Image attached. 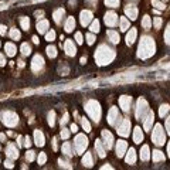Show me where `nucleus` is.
<instances>
[{
  "instance_id": "1",
  "label": "nucleus",
  "mask_w": 170,
  "mask_h": 170,
  "mask_svg": "<svg viewBox=\"0 0 170 170\" xmlns=\"http://www.w3.org/2000/svg\"><path fill=\"white\" fill-rule=\"evenodd\" d=\"M1 122L9 128H13L17 125L19 122V116L13 112V111H4L1 112Z\"/></svg>"
},
{
  "instance_id": "2",
  "label": "nucleus",
  "mask_w": 170,
  "mask_h": 170,
  "mask_svg": "<svg viewBox=\"0 0 170 170\" xmlns=\"http://www.w3.org/2000/svg\"><path fill=\"white\" fill-rule=\"evenodd\" d=\"M86 111H88V114H89L91 116L94 118L95 122L99 121V116H101V108H99V105H98L96 102L91 101V102L86 105Z\"/></svg>"
},
{
  "instance_id": "3",
  "label": "nucleus",
  "mask_w": 170,
  "mask_h": 170,
  "mask_svg": "<svg viewBox=\"0 0 170 170\" xmlns=\"http://www.w3.org/2000/svg\"><path fill=\"white\" fill-rule=\"evenodd\" d=\"M88 146V139L85 138L84 135H78L77 139H75V148H77V152H82L85 148Z\"/></svg>"
},
{
  "instance_id": "4",
  "label": "nucleus",
  "mask_w": 170,
  "mask_h": 170,
  "mask_svg": "<svg viewBox=\"0 0 170 170\" xmlns=\"http://www.w3.org/2000/svg\"><path fill=\"white\" fill-rule=\"evenodd\" d=\"M6 156L10 157V159H13V160L19 157V150H17V148H16L14 143H9V145H7V148H6Z\"/></svg>"
},
{
  "instance_id": "5",
  "label": "nucleus",
  "mask_w": 170,
  "mask_h": 170,
  "mask_svg": "<svg viewBox=\"0 0 170 170\" xmlns=\"http://www.w3.org/2000/svg\"><path fill=\"white\" fill-rule=\"evenodd\" d=\"M129 126H130V123H129L128 119L122 121V123H119V126H118V133H121L122 136H128L129 135V132H128Z\"/></svg>"
},
{
  "instance_id": "6",
  "label": "nucleus",
  "mask_w": 170,
  "mask_h": 170,
  "mask_svg": "<svg viewBox=\"0 0 170 170\" xmlns=\"http://www.w3.org/2000/svg\"><path fill=\"white\" fill-rule=\"evenodd\" d=\"M105 23H106V26H111V27H114L115 24L118 23V17H116V14L114 13V11H109L108 14L105 16Z\"/></svg>"
},
{
  "instance_id": "7",
  "label": "nucleus",
  "mask_w": 170,
  "mask_h": 170,
  "mask_svg": "<svg viewBox=\"0 0 170 170\" xmlns=\"http://www.w3.org/2000/svg\"><path fill=\"white\" fill-rule=\"evenodd\" d=\"M4 51H6V55H9V57H14V55H16V51H17V48H16V45H14L13 42H6V44H4Z\"/></svg>"
},
{
  "instance_id": "8",
  "label": "nucleus",
  "mask_w": 170,
  "mask_h": 170,
  "mask_svg": "<svg viewBox=\"0 0 170 170\" xmlns=\"http://www.w3.org/2000/svg\"><path fill=\"white\" fill-rule=\"evenodd\" d=\"M42 65H44V60H42V57L41 55H36V57L33 58V64H31L33 71H37V70H38V67L41 68Z\"/></svg>"
},
{
  "instance_id": "9",
  "label": "nucleus",
  "mask_w": 170,
  "mask_h": 170,
  "mask_svg": "<svg viewBox=\"0 0 170 170\" xmlns=\"http://www.w3.org/2000/svg\"><path fill=\"white\" fill-rule=\"evenodd\" d=\"M64 47H65V51H67V54H68V55H75V53H77V48H75L74 42L71 41V40H67V41H65V44H64Z\"/></svg>"
},
{
  "instance_id": "10",
  "label": "nucleus",
  "mask_w": 170,
  "mask_h": 170,
  "mask_svg": "<svg viewBox=\"0 0 170 170\" xmlns=\"http://www.w3.org/2000/svg\"><path fill=\"white\" fill-rule=\"evenodd\" d=\"M102 139H104V143H105V146L108 149L112 146V142H114V138H112V135L108 132V130H104L102 132Z\"/></svg>"
},
{
  "instance_id": "11",
  "label": "nucleus",
  "mask_w": 170,
  "mask_h": 170,
  "mask_svg": "<svg viewBox=\"0 0 170 170\" xmlns=\"http://www.w3.org/2000/svg\"><path fill=\"white\" fill-rule=\"evenodd\" d=\"M91 20H92L91 11H82V13H81V24H82V26H88Z\"/></svg>"
},
{
  "instance_id": "12",
  "label": "nucleus",
  "mask_w": 170,
  "mask_h": 170,
  "mask_svg": "<svg viewBox=\"0 0 170 170\" xmlns=\"http://www.w3.org/2000/svg\"><path fill=\"white\" fill-rule=\"evenodd\" d=\"M125 150H126V142L125 140H119L116 143V153L118 156L121 157V156H123L125 155Z\"/></svg>"
},
{
  "instance_id": "13",
  "label": "nucleus",
  "mask_w": 170,
  "mask_h": 170,
  "mask_svg": "<svg viewBox=\"0 0 170 170\" xmlns=\"http://www.w3.org/2000/svg\"><path fill=\"white\" fill-rule=\"evenodd\" d=\"M130 101H132L130 96H122V98L119 99V104H121V106H122L123 111H129V104H130Z\"/></svg>"
},
{
  "instance_id": "14",
  "label": "nucleus",
  "mask_w": 170,
  "mask_h": 170,
  "mask_svg": "<svg viewBox=\"0 0 170 170\" xmlns=\"http://www.w3.org/2000/svg\"><path fill=\"white\" fill-rule=\"evenodd\" d=\"M34 140H36V145L37 146H44V135H42L40 130H36L34 132Z\"/></svg>"
},
{
  "instance_id": "15",
  "label": "nucleus",
  "mask_w": 170,
  "mask_h": 170,
  "mask_svg": "<svg viewBox=\"0 0 170 170\" xmlns=\"http://www.w3.org/2000/svg\"><path fill=\"white\" fill-rule=\"evenodd\" d=\"M108 118H109V123H111V125H114V123H115V121H116V118H118L116 108H112V109L109 111V115H108Z\"/></svg>"
},
{
  "instance_id": "16",
  "label": "nucleus",
  "mask_w": 170,
  "mask_h": 170,
  "mask_svg": "<svg viewBox=\"0 0 170 170\" xmlns=\"http://www.w3.org/2000/svg\"><path fill=\"white\" fill-rule=\"evenodd\" d=\"M47 27H48V21L47 20H41L37 23V30L40 33H45L47 31Z\"/></svg>"
},
{
  "instance_id": "17",
  "label": "nucleus",
  "mask_w": 170,
  "mask_h": 170,
  "mask_svg": "<svg viewBox=\"0 0 170 170\" xmlns=\"http://www.w3.org/2000/svg\"><path fill=\"white\" fill-rule=\"evenodd\" d=\"M135 38H136V30H135V29H132L130 33H128V36H126V42L130 45V44H133Z\"/></svg>"
},
{
  "instance_id": "18",
  "label": "nucleus",
  "mask_w": 170,
  "mask_h": 170,
  "mask_svg": "<svg viewBox=\"0 0 170 170\" xmlns=\"http://www.w3.org/2000/svg\"><path fill=\"white\" fill-rule=\"evenodd\" d=\"M75 27V20L74 17H70L68 20H67V23H65V31H72V29Z\"/></svg>"
},
{
  "instance_id": "19",
  "label": "nucleus",
  "mask_w": 170,
  "mask_h": 170,
  "mask_svg": "<svg viewBox=\"0 0 170 170\" xmlns=\"http://www.w3.org/2000/svg\"><path fill=\"white\" fill-rule=\"evenodd\" d=\"M133 139H135V142H136V143H140V142L143 140V133H142V130H140L139 128H136V129H135Z\"/></svg>"
},
{
  "instance_id": "20",
  "label": "nucleus",
  "mask_w": 170,
  "mask_h": 170,
  "mask_svg": "<svg viewBox=\"0 0 170 170\" xmlns=\"http://www.w3.org/2000/svg\"><path fill=\"white\" fill-rule=\"evenodd\" d=\"M108 37L111 38V41L115 42V44L119 42V34H118L116 31H114V30H109V31H108Z\"/></svg>"
},
{
  "instance_id": "21",
  "label": "nucleus",
  "mask_w": 170,
  "mask_h": 170,
  "mask_svg": "<svg viewBox=\"0 0 170 170\" xmlns=\"http://www.w3.org/2000/svg\"><path fill=\"white\" fill-rule=\"evenodd\" d=\"M95 149H96V152H98V155H99V157L105 156V150H104L102 145H101V140H96L95 142Z\"/></svg>"
},
{
  "instance_id": "22",
  "label": "nucleus",
  "mask_w": 170,
  "mask_h": 170,
  "mask_svg": "<svg viewBox=\"0 0 170 170\" xmlns=\"http://www.w3.org/2000/svg\"><path fill=\"white\" fill-rule=\"evenodd\" d=\"M20 50H21V54H23V55H29V54L31 53V47L29 45V42H23Z\"/></svg>"
},
{
  "instance_id": "23",
  "label": "nucleus",
  "mask_w": 170,
  "mask_h": 170,
  "mask_svg": "<svg viewBox=\"0 0 170 170\" xmlns=\"http://www.w3.org/2000/svg\"><path fill=\"white\" fill-rule=\"evenodd\" d=\"M9 36H10L11 40H20V37H21L20 31H19L17 29H11L10 33H9Z\"/></svg>"
},
{
  "instance_id": "24",
  "label": "nucleus",
  "mask_w": 170,
  "mask_h": 170,
  "mask_svg": "<svg viewBox=\"0 0 170 170\" xmlns=\"http://www.w3.org/2000/svg\"><path fill=\"white\" fill-rule=\"evenodd\" d=\"M20 24H21V29L23 30H29L30 29V20H29V17H21Z\"/></svg>"
},
{
  "instance_id": "25",
  "label": "nucleus",
  "mask_w": 170,
  "mask_h": 170,
  "mask_svg": "<svg viewBox=\"0 0 170 170\" xmlns=\"http://www.w3.org/2000/svg\"><path fill=\"white\" fill-rule=\"evenodd\" d=\"M135 159H136V157H135V150H133V149H130V150L128 152L126 162L128 163H130V164H133V163H135Z\"/></svg>"
},
{
  "instance_id": "26",
  "label": "nucleus",
  "mask_w": 170,
  "mask_h": 170,
  "mask_svg": "<svg viewBox=\"0 0 170 170\" xmlns=\"http://www.w3.org/2000/svg\"><path fill=\"white\" fill-rule=\"evenodd\" d=\"M82 163H84V166H88V167H91V166H92V157H91V155H89V153H86V155L84 156Z\"/></svg>"
},
{
  "instance_id": "27",
  "label": "nucleus",
  "mask_w": 170,
  "mask_h": 170,
  "mask_svg": "<svg viewBox=\"0 0 170 170\" xmlns=\"http://www.w3.org/2000/svg\"><path fill=\"white\" fill-rule=\"evenodd\" d=\"M125 11H126V14L130 16V19H132V20H133V19H136V9H135L133 6H132V7H126Z\"/></svg>"
},
{
  "instance_id": "28",
  "label": "nucleus",
  "mask_w": 170,
  "mask_h": 170,
  "mask_svg": "<svg viewBox=\"0 0 170 170\" xmlns=\"http://www.w3.org/2000/svg\"><path fill=\"white\" fill-rule=\"evenodd\" d=\"M140 157L143 160L149 159V148L148 146H143V148H142V150H140Z\"/></svg>"
},
{
  "instance_id": "29",
  "label": "nucleus",
  "mask_w": 170,
  "mask_h": 170,
  "mask_svg": "<svg viewBox=\"0 0 170 170\" xmlns=\"http://www.w3.org/2000/svg\"><path fill=\"white\" fill-rule=\"evenodd\" d=\"M64 16V10L63 9H60V10H57L54 13V20L57 21V23H61V17Z\"/></svg>"
},
{
  "instance_id": "30",
  "label": "nucleus",
  "mask_w": 170,
  "mask_h": 170,
  "mask_svg": "<svg viewBox=\"0 0 170 170\" xmlns=\"http://www.w3.org/2000/svg\"><path fill=\"white\" fill-rule=\"evenodd\" d=\"M63 153L68 155V156H71V155H72V152H71V145H70L68 142L63 145Z\"/></svg>"
},
{
  "instance_id": "31",
  "label": "nucleus",
  "mask_w": 170,
  "mask_h": 170,
  "mask_svg": "<svg viewBox=\"0 0 170 170\" xmlns=\"http://www.w3.org/2000/svg\"><path fill=\"white\" fill-rule=\"evenodd\" d=\"M128 27H129V21H128L125 17H122V19H121V30H122V31H125Z\"/></svg>"
},
{
  "instance_id": "32",
  "label": "nucleus",
  "mask_w": 170,
  "mask_h": 170,
  "mask_svg": "<svg viewBox=\"0 0 170 170\" xmlns=\"http://www.w3.org/2000/svg\"><path fill=\"white\" fill-rule=\"evenodd\" d=\"M91 31H94V33L99 31V21H98V20L92 21V24H91Z\"/></svg>"
},
{
  "instance_id": "33",
  "label": "nucleus",
  "mask_w": 170,
  "mask_h": 170,
  "mask_svg": "<svg viewBox=\"0 0 170 170\" xmlns=\"http://www.w3.org/2000/svg\"><path fill=\"white\" fill-rule=\"evenodd\" d=\"M47 54H48V57H50V58H54V57L57 55V50H55V47H48V48H47Z\"/></svg>"
},
{
  "instance_id": "34",
  "label": "nucleus",
  "mask_w": 170,
  "mask_h": 170,
  "mask_svg": "<svg viewBox=\"0 0 170 170\" xmlns=\"http://www.w3.org/2000/svg\"><path fill=\"white\" fill-rule=\"evenodd\" d=\"M54 122H55V112L51 111L48 114V123H50V126H54Z\"/></svg>"
},
{
  "instance_id": "35",
  "label": "nucleus",
  "mask_w": 170,
  "mask_h": 170,
  "mask_svg": "<svg viewBox=\"0 0 170 170\" xmlns=\"http://www.w3.org/2000/svg\"><path fill=\"white\" fill-rule=\"evenodd\" d=\"M105 3L109 6V7H118L119 0H105Z\"/></svg>"
},
{
  "instance_id": "36",
  "label": "nucleus",
  "mask_w": 170,
  "mask_h": 170,
  "mask_svg": "<svg viewBox=\"0 0 170 170\" xmlns=\"http://www.w3.org/2000/svg\"><path fill=\"white\" fill-rule=\"evenodd\" d=\"M54 38H55V31H51L50 33H47V36H45V40L47 41H54Z\"/></svg>"
},
{
  "instance_id": "37",
  "label": "nucleus",
  "mask_w": 170,
  "mask_h": 170,
  "mask_svg": "<svg viewBox=\"0 0 170 170\" xmlns=\"http://www.w3.org/2000/svg\"><path fill=\"white\" fill-rule=\"evenodd\" d=\"M82 128L85 129V132H89V130H91V125H89V122H88L85 118L82 119Z\"/></svg>"
},
{
  "instance_id": "38",
  "label": "nucleus",
  "mask_w": 170,
  "mask_h": 170,
  "mask_svg": "<svg viewBox=\"0 0 170 170\" xmlns=\"http://www.w3.org/2000/svg\"><path fill=\"white\" fill-rule=\"evenodd\" d=\"M45 159H47V156H45V153H40V156H38V164H44L45 163Z\"/></svg>"
},
{
  "instance_id": "39",
  "label": "nucleus",
  "mask_w": 170,
  "mask_h": 170,
  "mask_svg": "<svg viewBox=\"0 0 170 170\" xmlns=\"http://www.w3.org/2000/svg\"><path fill=\"white\" fill-rule=\"evenodd\" d=\"M4 166H6L7 169H13V166H14V164H13V159H10V157H9V159L4 162Z\"/></svg>"
},
{
  "instance_id": "40",
  "label": "nucleus",
  "mask_w": 170,
  "mask_h": 170,
  "mask_svg": "<svg viewBox=\"0 0 170 170\" xmlns=\"http://www.w3.org/2000/svg\"><path fill=\"white\" fill-rule=\"evenodd\" d=\"M26 159L29 160V162H33V160H34V152H31V150H30V152H27Z\"/></svg>"
},
{
  "instance_id": "41",
  "label": "nucleus",
  "mask_w": 170,
  "mask_h": 170,
  "mask_svg": "<svg viewBox=\"0 0 170 170\" xmlns=\"http://www.w3.org/2000/svg\"><path fill=\"white\" fill-rule=\"evenodd\" d=\"M86 41H88V44H94V41H95V37H94L92 34H86Z\"/></svg>"
},
{
  "instance_id": "42",
  "label": "nucleus",
  "mask_w": 170,
  "mask_h": 170,
  "mask_svg": "<svg viewBox=\"0 0 170 170\" xmlns=\"http://www.w3.org/2000/svg\"><path fill=\"white\" fill-rule=\"evenodd\" d=\"M68 136H70V132H68V129H63V130H61V138L67 139Z\"/></svg>"
},
{
  "instance_id": "43",
  "label": "nucleus",
  "mask_w": 170,
  "mask_h": 170,
  "mask_svg": "<svg viewBox=\"0 0 170 170\" xmlns=\"http://www.w3.org/2000/svg\"><path fill=\"white\" fill-rule=\"evenodd\" d=\"M6 65V58H4V54L0 53V67H4Z\"/></svg>"
},
{
  "instance_id": "44",
  "label": "nucleus",
  "mask_w": 170,
  "mask_h": 170,
  "mask_svg": "<svg viewBox=\"0 0 170 170\" xmlns=\"http://www.w3.org/2000/svg\"><path fill=\"white\" fill-rule=\"evenodd\" d=\"M75 38H77V42H78V44L82 42V36H81V33H77V34H75Z\"/></svg>"
},
{
  "instance_id": "45",
  "label": "nucleus",
  "mask_w": 170,
  "mask_h": 170,
  "mask_svg": "<svg viewBox=\"0 0 170 170\" xmlns=\"http://www.w3.org/2000/svg\"><path fill=\"white\" fill-rule=\"evenodd\" d=\"M24 140H26V142H24V146H26V148H29V146L31 145V140H30V138H29V136H26V139H24Z\"/></svg>"
},
{
  "instance_id": "46",
  "label": "nucleus",
  "mask_w": 170,
  "mask_h": 170,
  "mask_svg": "<svg viewBox=\"0 0 170 170\" xmlns=\"http://www.w3.org/2000/svg\"><path fill=\"white\" fill-rule=\"evenodd\" d=\"M6 31H7V30H6V26H3V24H1V26H0V36H4Z\"/></svg>"
},
{
  "instance_id": "47",
  "label": "nucleus",
  "mask_w": 170,
  "mask_h": 170,
  "mask_svg": "<svg viewBox=\"0 0 170 170\" xmlns=\"http://www.w3.org/2000/svg\"><path fill=\"white\" fill-rule=\"evenodd\" d=\"M6 140V135L4 133H0V142H4Z\"/></svg>"
},
{
  "instance_id": "48",
  "label": "nucleus",
  "mask_w": 170,
  "mask_h": 170,
  "mask_svg": "<svg viewBox=\"0 0 170 170\" xmlns=\"http://www.w3.org/2000/svg\"><path fill=\"white\" fill-rule=\"evenodd\" d=\"M71 130H72V132H77V130H78L77 125H71Z\"/></svg>"
},
{
  "instance_id": "49",
  "label": "nucleus",
  "mask_w": 170,
  "mask_h": 170,
  "mask_svg": "<svg viewBox=\"0 0 170 170\" xmlns=\"http://www.w3.org/2000/svg\"><path fill=\"white\" fill-rule=\"evenodd\" d=\"M33 41L36 42V44H38V38L37 37H33Z\"/></svg>"
},
{
  "instance_id": "50",
  "label": "nucleus",
  "mask_w": 170,
  "mask_h": 170,
  "mask_svg": "<svg viewBox=\"0 0 170 170\" xmlns=\"http://www.w3.org/2000/svg\"><path fill=\"white\" fill-rule=\"evenodd\" d=\"M0 45H1V42H0Z\"/></svg>"
}]
</instances>
